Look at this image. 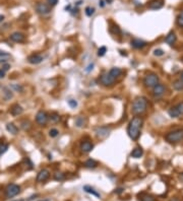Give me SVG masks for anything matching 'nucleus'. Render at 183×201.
I'll return each mask as SVG.
<instances>
[{
  "instance_id": "f257e3e1",
  "label": "nucleus",
  "mask_w": 183,
  "mask_h": 201,
  "mask_svg": "<svg viewBox=\"0 0 183 201\" xmlns=\"http://www.w3.org/2000/svg\"><path fill=\"white\" fill-rule=\"evenodd\" d=\"M142 124H144V120L139 116L133 117L129 122L127 127V134L130 139H132L133 141L137 140L139 135H141V129Z\"/></svg>"
},
{
  "instance_id": "f03ea898",
  "label": "nucleus",
  "mask_w": 183,
  "mask_h": 201,
  "mask_svg": "<svg viewBox=\"0 0 183 201\" xmlns=\"http://www.w3.org/2000/svg\"><path fill=\"white\" fill-rule=\"evenodd\" d=\"M147 101L144 96H137L136 99H134L132 103V113L135 116H139V115L144 114L147 111Z\"/></svg>"
},
{
  "instance_id": "7ed1b4c3",
  "label": "nucleus",
  "mask_w": 183,
  "mask_h": 201,
  "mask_svg": "<svg viewBox=\"0 0 183 201\" xmlns=\"http://www.w3.org/2000/svg\"><path fill=\"white\" fill-rule=\"evenodd\" d=\"M165 139L169 143H178L183 140V129H177L168 132L165 135Z\"/></svg>"
},
{
  "instance_id": "20e7f679",
  "label": "nucleus",
  "mask_w": 183,
  "mask_h": 201,
  "mask_svg": "<svg viewBox=\"0 0 183 201\" xmlns=\"http://www.w3.org/2000/svg\"><path fill=\"white\" fill-rule=\"evenodd\" d=\"M159 84V76L156 73H150L144 78V84L146 87L152 88Z\"/></svg>"
},
{
  "instance_id": "39448f33",
  "label": "nucleus",
  "mask_w": 183,
  "mask_h": 201,
  "mask_svg": "<svg viewBox=\"0 0 183 201\" xmlns=\"http://www.w3.org/2000/svg\"><path fill=\"white\" fill-rule=\"evenodd\" d=\"M20 192V187L17 184H10L7 186L6 190H5V195L7 198H12L17 196L18 193Z\"/></svg>"
},
{
  "instance_id": "423d86ee",
  "label": "nucleus",
  "mask_w": 183,
  "mask_h": 201,
  "mask_svg": "<svg viewBox=\"0 0 183 201\" xmlns=\"http://www.w3.org/2000/svg\"><path fill=\"white\" fill-rule=\"evenodd\" d=\"M36 10L37 12L41 15H47L51 12L50 5L47 3H44V2H38L36 4Z\"/></svg>"
},
{
  "instance_id": "0eeeda50",
  "label": "nucleus",
  "mask_w": 183,
  "mask_h": 201,
  "mask_svg": "<svg viewBox=\"0 0 183 201\" xmlns=\"http://www.w3.org/2000/svg\"><path fill=\"white\" fill-rule=\"evenodd\" d=\"M115 80H116V78L113 77L109 72L108 73L103 74V75L100 77V82H101V84L104 85V87H111V85L115 84Z\"/></svg>"
},
{
  "instance_id": "6e6552de",
  "label": "nucleus",
  "mask_w": 183,
  "mask_h": 201,
  "mask_svg": "<svg viewBox=\"0 0 183 201\" xmlns=\"http://www.w3.org/2000/svg\"><path fill=\"white\" fill-rule=\"evenodd\" d=\"M48 120H49V116L47 113L44 111H39L36 115V121L40 126H45L47 124Z\"/></svg>"
},
{
  "instance_id": "1a4fd4ad",
  "label": "nucleus",
  "mask_w": 183,
  "mask_h": 201,
  "mask_svg": "<svg viewBox=\"0 0 183 201\" xmlns=\"http://www.w3.org/2000/svg\"><path fill=\"white\" fill-rule=\"evenodd\" d=\"M49 178H50V172L48 170H46V169H43V170H41L39 173H38L37 182H39V183H42V182L47 181Z\"/></svg>"
},
{
  "instance_id": "9d476101",
  "label": "nucleus",
  "mask_w": 183,
  "mask_h": 201,
  "mask_svg": "<svg viewBox=\"0 0 183 201\" xmlns=\"http://www.w3.org/2000/svg\"><path fill=\"white\" fill-rule=\"evenodd\" d=\"M93 148H94V144L88 140L82 141V144H80V151H82V152H83V154H88V152L93 151Z\"/></svg>"
},
{
  "instance_id": "9b49d317",
  "label": "nucleus",
  "mask_w": 183,
  "mask_h": 201,
  "mask_svg": "<svg viewBox=\"0 0 183 201\" xmlns=\"http://www.w3.org/2000/svg\"><path fill=\"white\" fill-rule=\"evenodd\" d=\"M165 92H166V87L161 84H158L156 87H153V95L157 96V98L158 96H162L164 93H165Z\"/></svg>"
},
{
  "instance_id": "f8f14e48",
  "label": "nucleus",
  "mask_w": 183,
  "mask_h": 201,
  "mask_svg": "<svg viewBox=\"0 0 183 201\" xmlns=\"http://www.w3.org/2000/svg\"><path fill=\"white\" fill-rule=\"evenodd\" d=\"M43 60H44V57L40 54H33V55L29 56V58H28V62L31 64H34V65L41 63Z\"/></svg>"
},
{
  "instance_id": "ddd939ff",
  "label": "nucleus",
  "mask_w": 183,
  "mask_h": 201,
  "mask_svg": "<svg viewBox=\"0 0 183 201\" xmlns=\"http://www.w3.org/2000/svg\"><path fill=\"white\" fill-rule=\"evenodd\" d=\"M130 44H131V47L134 48V49H142L144 47L147 46V42L141 39H133L132 41L130 42Z\"/></svg>"
},
{
  "instance_id": "4468645a",
  "label": "nucleus",
  "mask_w": 183,
  "mask_h": 201,
  "mask_svg": "<svg viewBox=\"0 0 183 201\" xmlns=\"http://www.w3.org/2000/svg\"><path fill=\"white\" fill-rule=\"evenodd\" d=\"M110 133V129L108 127H99L96 129V134L98 137L100 138H105L109 135Z\"/></svg>"
},
{
  "instance_id": "2eb2a0df",
  "label": "nucleus",
  "mask_w": 183,
  "mask_h": 201,
  "mask_svg": "<svg viewBox=\"0 0 183 201\" xmlns=\"http://www.w3.org/2000/svg\"><path fill=\"white\" fill-rule=\"evenodd\" d=\"M10 40L15 43H23L25 41V35L18 33V32H15V33H12L10 35Z\"/></svg>"
},
{
  "instance_id": "dca6fc26",
  "label": "nucleus",
  "mask_w": 183,
  "mask_h": 201,
  "mask_svg": "<svg viewBox=\"0 0 183 201\" xmlns=\"http://www.w3.org/2000/svg\"><path fill=\"white\" fill-rule=\"evenodd\" d=\"M10 114L12 115V116H18V115H21L23 112V107L17 105V104H15V105H13L11 108H10L9 110Z\"/></svg>"
},
{
  "instance_id": "f3484780",
  "label": "nucleus",
  "mask_w": 183,
  "mask_h": 201,
  "mask_svg": "<svg viewBox=\"0 0 183 201\" xmlns=\"http://www.w3.org/2000/svg\"><path fill=\"white\" fill-rule=\"evenodd\" d=\"M2 96H3L4 101H9L13 98V93L9 87H2Z\"/></svg>"
},
{
  "instance_id": "a211bd4d",
  "label": "nucleus",
  "mask_w": 183,
  "mask_h": 201,
  "mask_svg": "<svg viewBox=\"0 0 183 201\" xmlns=\"http://www.w3.org/2000/svg\"><path fill=\"white\" fill-rule=\"evenodd\" d=\"M163 7V2L161 0H152L149 3V8L153 10H157Z\"/></svg>"
},
{
  "instance_id": "6ab92c4d",
  "label": "nucleus",
  "mask_w": 183,
  "mask_h": 201,
  "mask_svg": "<svg viewBox=\"0 0 183 201\" xmlns=\"http://www.w3.org/2000/svg\"><path fill=\"white\" fill-rule=\"evenodd\" d=\"M176 40H177V38H176V35H175V33H174V32H170V33H169V34L166 36L165 42H166L168 45H170V46H172V45H173L174 43L176 42Z\"/></svg>"
},
{
  "instance_id": "aec40b11",
  "label": "nucleus",
  "mask_w": 183,
  "mask_h": 201,
  "mask_svg": "<svg viewBox=\"0 0 183 201\" xmlns=\"http://www.w3.org/2000/svg\"><path fill=\"white\" fill-rule=\"evenodd\" d=\"M142 154H144V151H142L141 147H135L130 154L131 157H133V159H139V157H142Z\"/></svg>"
},
{
  "instance_id": "412c9836",
  "label": "nucleus",
  "mask_w": 183,
  "mask_h": 201,
  "mask_svg": "<svg viewBox=\"0 0 183 201\" xmlns=\"http://www.w3.org/2000/svg\"><path fill=\"white\" fill-rule=\"evenodd\" d=\"M6 130L8 131L9 133L13 134V135H15V134L18 133V128L13 124V123H7L6 124Z\"/></svg>"
},
{
  "instance_id": "4be33fe9",
  "label": "nucleus",
  "mask_w": 183,
  "mask_h": 201,
  "mask_svg": "<svg viewBox=\"0 0 183 201\" xmlns=\"http://www.w3.org/2000/svg\"><path fill=\"white\" fill-rule=\"evenodd\" d=\"M109 73L111 74L113 77H115V78H116V77L121 75V73H122V70H121L119 67H113V68L110 69Z\"/></svg>"
},
{
  "instance_id": "5701e85b",
  "label": "nucleus",
  "mask_w": 183,
  "mask_h": 201,
  "mask_svg": "<svg viewBox=\"0 0 183 201\" xmlns=\"http://www.w3.org/2000/svg\"><path fill=\"white\" fill-rule=\"evenodd\" d=\"M83 190H85V192L90 193V194L95 195L96 197H99V198L101 197V196H100V194H99V193L97 192L96 190L93 188V187H91V186H88V185H85V186H83Z\"/></svg>"
},
{
  "instance_id": "b1692460",
  "label": "nucleus",
  "mask_w": 183,
  "mask_h": 201,
  "mask_svg": "<svg viewBox=\"0 0 183 201\" xmlns=\"http://www.w3.org/2000/svg\"><path fill=\"white\" fill-rule=\"evenodd\" d=\"M97 166H98V163H97L95 160H92V159H88V160H85V167L88 169H95Z\"/></svg>"
},
{
  "instance_id": "393cba45",
  "label": "nucleus",
  "mask_w": 183,
  "mask_h": 201,
  "mask_svg": "<svg viewBox=\"0 0 183 201\" xmlns=\"http://www.w3.org/2000/svg\"><path fill=\"white\" fill-rule=\"evenodd\" d=\"M173 87L175 90H178V92H180V90H183V81L182 80H175V81L173 82Z\"/></svg>"
},
{
  "instance_id": "a878e982",
  "label": "nucleus",
  "mask_w": 183,
  "mask_h": 201,
  "mask_svg": "<svg viewBox=\"0 0 183 201\" xmlns=\"http://www.w3.org/2000/svg\"><path fill=\"white\" fill-rule=\"evenodd\" d=\"M139 200L141 201H156L155 198L150 194H146V193H142L141 195H139Z\"/></svg>"
},
{
  "instance_id": "bb28decb",
  "label": "nucleus",
  "mask_w": 183,
  "mask_h": 201,
  "mask_svg": "<svg viewBox=\"0 0 183 201\" xmlns=\"http://www.w3.org/2000/svg\"><path fill=\"white\" fill-rule=\"evenodd\" d=\"M75 125L77 126L79 128H82L85 125V119L82 116H79L75 119Z\"/></svg>"
},
{
  "instance_id": "cd10ccee",
  "label": "nucleus",
  "mask_w": 183,
  "mask_h": 201,
  "mask_svg": "<svg viewBox=\"0 0 183 201\" xmlns=\"http://www.w3.org/2000/svg\"><path fill=\"white\" fill-rule=\"evenodd\" d=\"M20 127L23 128V130L29 131L32 128V123L29 122V120H23V121L20 123Z\"/></svg>"
},
{
  "instance_id": "c85d7f7f",
  "label": "nucleus",
  "mask_w": 183,
  "mask_h": 201,
  "mask_svg": "<svg viewBox=\"0 0 183 201\" xmlns=\"http://www.w3.org/2000/svg\"><path fill=\"white\" fill-rule=\"evenodd\" d=\"M168 114L171 118H179V114L176 110V107H172V108H170V110L168 111Z\"/></svg>"
},
{
  "instance_id": "c756f323",
  "label": "nucleus",
  "mask_w": 183,
  "mask_h": 201,
  "mask_svg": "<svg viewBox=\"0 0 183 201\" xmlns=\"http://www.w3.org/2000/svg\"><path fill=\"white\" fill-rule=\"evenodd\" d=\"M49 120L52 123H58L60 121V116H59V114L57 113H52L49 116Z\"/></svg>"
},
{
  "instance_id": "7c9ffc66",
  "label": "nucleus",
  "mask_w": 183,
  "mask_h": 201,
  "mask_svg": "<svg viewBox=\"0 0 183 201\" xmlns=\"http://www.w3.org/2000/svg\"><path fill=\"white\" fill-rule=\"evenodd\" d=\"M64 179H65V176H64V174H63V173H61V172H56V173L54 174V180H55V181L60 182V181H63Z\"/></svg>"
},
{
  "instance_id": "2f4dec72",
  "label": "nucleus",
  "mask_w": 183,
  "mask_h": 201,
  "mask_svg": "<svg viewBox=\"0 0 183 201\" xmlns=\"http://www.w3.org/2000/svg\"><path fill=\"white\" fill-rule=\"evenodd\" d=\"M176 23H177V25H178L179 26H181V28H183V10L179 13L178 17H177Z\"/></svg>"
},
{
  "instance_id": "473e14b6",
  "label": "nucleus",
  "mask_w": 183,
  "mask_h": 201,
  "mask_svg": "<svg viewBox=\"0 0 183 201\" xmlns=\"http://www.w3.org/2000/svg\"><path fill=\"white\" fill-rule=\"evenodd\" d=\"M85 14H87V17H91L92 15L95 13V8L94 7H92V6H88L87 8H85Z\"/></svg>"
},
{
  "instance_id": "72a5a7b5",
  "label": "nucleus",
  "mask_w": 183,
  "mask_h": 201,
  "mask_svg": "<svg viewBox=\"0 0 183 201\" xmlns=\"http://www.w3.org/2000/svg\"><path fill=\"white\" fill-rule=\"evenodd\" d=\"M10 87H11L13 90H15V92H17V93H21L23 90V87H21L20 84H10Z\"/></svg>"
},
{
  "instance_id": "f704fd0d",
  "label": "nucleus",
  "mask_w": 183,
  "mask_h": 201,
  "mask_svg": "<svg viewBox=\"0 0 183 201\" xmlns=\"http://www.w3.org/2000/svg\"><path fill=\"white\" fill-rule=\"evenodd\" d=\"M175 107H176V110H177V112H178V114H179V117L183 116V102L179 103L178 105H176Z\"/></svg>"
},
{
  "instance_id": "c9c22d12",
  "label": "nucleus",
  "mask_w": 183,
  "mask_h": 201,
  "mask_svg": "<svg viewBox=\"0 0 183 201\" xmlns=\"http://www.w3.org/2000/svg\"><path fill=\"white\" fill-rule=\"evenodd\" d=\"M106 52H107V48L105 46H102L99 48V50H98V56L99 57H103V56L106 54Z\"/></svg>"
},
{
  "instance_id": "e433bc0d",
  "label": "nucleus",
  "mask_w": 183,
  "mask_h": 201,
  "mask_svg": "<svg viewBox=\"0 0 183 201\" xmlns=\"http://www.w3.org/2000/svg\"><path fill=\"white\" fill-rule=\"evenodd\" d=\"M59 135V131L57 129H55V128H52L50 131H49V136L52 138H55L57 137V136Z\"/></svg>"
},
{
  "instance_id": "4c0bfd02",
  "label": "nucleus",
  "mask_w": 183,
  "mask_h": 201,
  "mask_svg": "<svg viewBox=\"0 0 183 201\" xmlns=\"http://www.w3.org/2000/svg\"><path fill=\"white\" fill-rule=\"evenodd\" d=\"M164 54H165V52H164L162 49H156L154 51V55L157 56V57H161V56H163Z\"/></svg>"
},
{
  "instance_id": "58836bf2",
  "label": "nucleus",
  "mask_w": 183,
  "mask_h": 201,
  "mask_svg": "<svg viewBox=\"0 0 183 201\" xmlns=\"http://www.w3.org/2000/svg\"><path fill=\"white\" fill-rule=\"evenodd\" d=\"M67 104H68V106L70 107V108H76L77 107V102L75 100H69L67 102Z\"/></svg>"
},
{
  "instance_id": "ea45409f",
  "label": "nucleus",
  "mask_w": 183,
  "mask_h": 201,
  "mask_svg": "<svg viewBox=\"0 0 183 201\" xmlns=\"http://www.w3.org/2000/svg\"><path fill=\"white\" fill-rule=\"evenodd\" d=\"M9 68H10V65H9V64L4 63L3 65H2V68H1V69H2V70H3V71L6 72V71H8V70H9Z\"/></svg>"
},
{
  "instance_id": "a19ab883",
  "label": "nucleus",
  "mask_w": 183,
  "mask_h": 201,
  "mask_svg": "<svg viewBox=\"0 0 183 201\" xmlns=\"http://www.w3.org/2000/svg\"><path fill=\"white\" fill-rule=\"evenodd\" d=\"M48 1V4L51 5V6H55L56 4H57L58 0H47Z\"/></svg>"
},
{
  "instance_id": "79ce46f5",
  "label": "nucleus",
  "mask_w": 183,
  "mask_h": 201,
  "mask_svg": "<svg viewBox=\"0 0 183 201\" xmlns=\"http://www.w3.org/2000/svg\"><path fill=\"white\" fill-rule=\"evenodd\" d=\"M9 54L7 52H5V51H2L0 50V57H8Z\"/></svg>"
},
{
  "instance_id": "37998d69",
  "label": "nucleus",
  "mask_w": 183,
  "mask_h": 201,
  "mask_svg": "<svg viewBox=\"0 0 183 201\" xmlns=\"http://www.w3.org/2000/svg\"><path fill=\"white\" fill-rule=\"evenodd\" d=\"M7 148H8V145H7V144H5V145L1 146V147H0V152H5L7 151Z\"/></svg>"
},
{
  "instance_id": "c03bdc74",
  "label": "nucleus",
  "mask_w": 183,
  "mask_h": 201,
  "mask_svg": "<svg viewBox=\"0 0 183 201\" xmlns=\"http://www.w3.org/2000/svg\"><path fill=\"white\" fill-rule=\"evenodd\" d=\"M93 67H94V63H92V64H90L88 67H87V69H85V71L87 72H90L91 70H93Z\"/></svg>"
},
{
  "instance_id": "a18cd8bd",
  "label": "nucleus",
  "mask_w": 183,
  "mask_h": 201,
  "mask_svg": "<svg viewBox=\"0 0 183 201\" xmlns=\"http://www.w3.org/2000/svg\"><path fill=\"white\" fill-rule=\"evenodd\" d=\"M4 76H5V71H3L2 69H0V79L3 78Z\"/></svg>"
},
{
  "instance_id": "49530a36",
  "label": "nucleus",
  "mask_w": 183,
  "mask_h": 201,
  "mask_svg": "<svg viewBox=\"0 0 183 201\" xmlns=\"http://www.w3.org/2000/svg\"><path fill=\"white\" fill-rule=\"evenodd\" d=\"M38 196H39V195H38V194H35V195H33V196H31V197H29V199H26V201H32V200H34L35 198L38 197Z\"/></svg>"
},
{
  "instance_id": "de8ad7c7",
  "label": "nucleus",
  "mask_w": 183,
  "mask_h": 201,
  "mask_svg": "<svg viewBox=\"0 0 183 201\" xmlns=\"http://www.w3.org/2000/svg\"><path fill=\"white\" fill-rule=\"evenodd\" d=\"M99 5H100L101 7H104V6H105V2H104V0H100V1H99Z\"/></svg>"
},
{
  "instance_id": "09e8293b",
  "label": "nucleus",
  "mask_w": 183,
  "mask_h": 201,
  "mask_svg": "<svg viewBox=\"0 0 183 201\" xmlns=\"http://www.w3.org/2000/svg\"><path fill=\"white\" fill-rule=\"evenodd\" d=\"M122 191H123V189H122V188H119V189L115 190V193H121Z\"/></svg>"
},
{
  "instance_id": "8fccbe9b",
  "label": "nucleus",
  "mask_w": 183,
  "mask_h": 201,
  "mask_svg": "<svg viewBox=\"0 0 183 201\" xmlns=\"http://www.w3.org/2000/svg\"><path fill=\"white\" fill-rule=\"evenodd\" d=\"M3 20H4V15L0 14V23H2Z\"/></svg>"
},
{
  "instance_id": "3c124183",
  "label": "nucleus",
  "mask_w": 183,
  "mask_h": 201,
  "mask_svg": "<svg viewBox=\"0 0 183 201\" xmlns=\"http://www.w3.org/2000/svg\"><path fill=\"white\" fill-rule=\"evenodd\" d=\"M180 80H182V81H183V71L181 72V73H180Z\"/></svg>"
},
{
  "instance_id": "603ef678",
  "label": "nucleus",
  "mask_w": 183,
  "mask_h": 201,
  "mask_svg": "<svg viewBox=\"0 0 183 201\" xmlns=\"http://www.w3.org/2000/svg\"><path fill=\"white\" fill-rule=\"evenodd\" d=\"M106 2H107V3H108V4H111L112 2H113V0H106Z\"/></svg>"
},
{
  "instance_id": "864d4df0",
  "label": "nucleus",
  "mask_w": 183,
  "mask_h": 201,
  "mask_svg": "<svg viewBox=\"0 0 183 201\" xmlns=\"http://www.w3.org/2000/svg\"><path fill=\"white\" fill-rule=\"evenodd\" d=\"M171 201H180L178 198H173V199H171Z\"/></svg>"
},
{
  "instance_id": "5fc2aeb1",
  "label": "nucleus",
  "mask_w": 183,
  "mask_h": 201,
  "mask_svg": "<svg viewBox=\"0 0 183 201\" xmlns=\"http://www.w3.org/2000/svg\"><path fill=\"white\" fill-rule=\"evenodd\" d=\"M13 201H23V199H20V200H13Z\"/></svg>"
},
{
  "instance_id": "6e6d98bb",
  "label": "nucleus",
  "mask_w": 183,
  "mask_h": 201,
  "mask_svg": "<svg viewBox=\"0 0 183 201\" xmlns=\"http://www.w3.org/2000/svg\"><path fill=\"white\" fill-rule=\"evenodd\" d=\"M41 201H49V200H48V199H45V200H41Z\"/></svg>"
}]
</instances>
